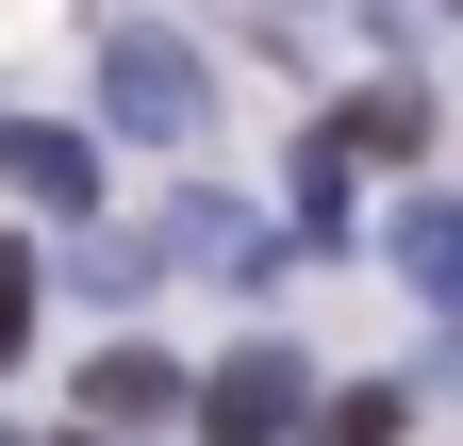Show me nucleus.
<instances>
[{
	"instance_id": "obj_3",
	"label": "nucleus",
	"mask_w": 463,
	"mask_h": 446,
	"mask_svg": "<svg viewBox=\"0 0 463 446\" xmlns=\"http://www.w3.org/2000/svg\"><path fill=\"white\" fill-rule=\"evenodd\" d=\"M0 182L50 199V215H83V199H99V149H83V133H50V116H0Z\"/></svg>"
},
{
	"instance_id": "obj_11",
	"label": "nucleus",
	"mask_w": 463,
	"mask_h": 446,
	"mask_svg": "<svg viewBox=\"0 0 463 446\" xmlns=\"http://www.w3.org/2000/svg\"><path fill=\"white\" fill-rule=\"evenodd\" d=\"M447 17H463V0H447Z\"/></svg>"
},
{
	"instance_id": "obj_9",
	"label": "nucleus",
	"mask_w": 463,
	"mask_h": 446,
	"mask_svg": "<svg viewBox=\"0 0 463 446\" xmlns=\"http://www.w3.org/2000/svg\"><path fill=\"white\" fill-rule=\"evenodd\" d=\"M33 348V248H0V364Z\"/></svg>"
},
{
	"instance_id": "obj_10",
	"label": "nucleus",
	"mask_w": 463,
	"mask_h": 446,
	"mask_svg": "<svg viewBox=\"0 0 463 446\" xmlns=\"http://www.w3.org/2000/svg\"><path fill=\"white\" fill-rule=\"evenodd\" d=\"M0 446H17V430H0Z\"/></svg>"
},
{
	"instance_id": "obj_7",
	"label": "nucleus",
	"mask_w": 463,
	"mask_h": 446,
	"mask_svg": "<svg viewBox=\"0 0 463 446\" xmlns=\"http://www.w3.org/2000/svg\"><path fill=\"white\" fill-rule=\"evenodd\" d=\"M298 232H315V248L347 232V149H331V133H298Z\"/></svg>"
},
{
	"instance_id": "obj_1",
	"label": "nucleus",
	"mask_w": 463,
	"mask_h": 446,
	"mask_svg": "<svg viewBox=\"0 0 463 446\" xmlns=\"http://www.w3.org/2000/svg\"><path fill=\"white\" fill-rule=\"evenodd\" d=\"M99 99H116V133H149V149H183V133L215 116V83H199L183 33H116V50H99Z\"/></svg>"
},
{
	"instance_id": "obj_5",
	"label": "nucleus",
	"mask_w": 463,
	"mask_h": 446,
	"mask_svg": "<svg viewBox=\"0 0 463 446\" xmlns=\"http://www.w3.org/2000/svg\"><path fill=\"white\" fill-rule=\"evenodd\" d=\"M397 282L463 314V199H414V215H397Z\"/></svg>"
},
{
	"instance_id": "obj_8",
	"label": "nucleus",
	"mask_w": 463,
	"mask_h": 446,
	"mask_svg": "<svg viewBox=\"0 0 463 446\" xmlns=\"http://www.w3.org/2000/svg\"><path fill=\"white\" fill-rule=\"evenodd\" d=\"M315 446H397V397H381V380H364V397H331V413H315Z\"/></svg>"
},
{
	"instance_id": "obj_2",
	"label": "nucleus",
	"mask_w": 463,
	"mask_h": 446,
	"mask_svg": "<svg viewBox=\"0 0 463 446\" xmlns=\"http://www.w3.org/2000/svg\"><path fill=\"white\" fill-rule=\"evenodd\" d=\"M199 430L215 446H281V430H298V348H232L199 380Z\"/></svg>"
},
{
	"instance_id": "obj_4",
	"label": "nucleus",
	"mask_w": 463,
	"mask_h": 446,
	"mask_svg": "<svg viewBox=\"0 0 463 446\" xmlns=\"http://www.w3.org/2000/svg\"><path fill=\"white\" fill-rule=\"evenodd\" d=\"M165 413H183V364L165 348H99L83 364V430H165Z\"/></svg>"
},
{
	"instance_id": "obj_6",
	"label": "nucleus",
	"mask_w": 463,
	"mask_h": 446,
	"mask_svg": "<svg viewBox=\"0 0 463 446\" xmlns=\"http://www.w3.org/2000/svg\"><path fill=\"white\" fill-rule=\"evenodd\" d=\"M414 133H430V99H414V83H364V99L331 116V149H347V165H364V149H414Z\"/></svg>"
}]
</instances>
